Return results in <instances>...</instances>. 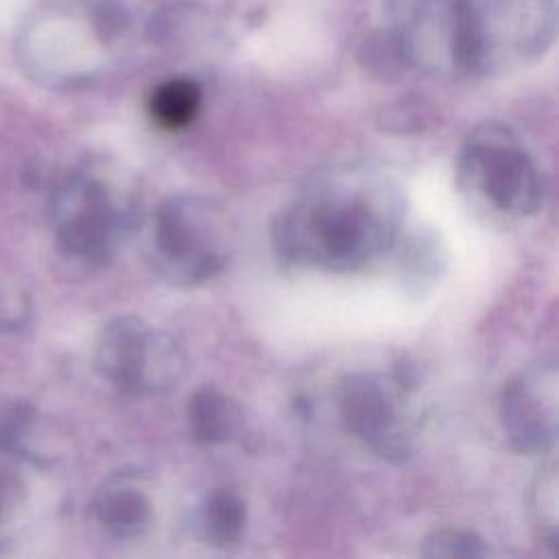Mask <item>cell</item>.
I'll return each mask as SVG.
<instances>
[{"mask_svg":"<svg viewBox=\"0 0 559 559\" xmlns=\"http://www.w3.org/2000/svg\"><path fill=\"white\" fill-rule=\"evenodd\" d=\"M552 0H424L421 37L437 74L487 76L544 55Z\"/></svg>","mask_w":559,"mask_h":559,"instance_id":"cell-2","label":"cell"},{"mask_svg":"<svg viewBox=\"0 0 559 559\" xmlns=\"http://www.w3.org/2000/svg\"><path fill=\"white\" fill-rule=\"evenodd\" d=\"M406 194L395 177L365 162L310 175L271 223L284 264L354 273L386 255L402 236Z\"/></svg>","mask_w":559,"mask_h":559,"instance_id":"cell-1","label":"cell"},{"mask_svg":"<svg viewBox=\"0 0 559 559\" xmlns=\"http://www.w3.org/2000/svg\"><path fill=\"white\" fill-rule=\"evenodd\" d=\"M456 173L465 190L509 216H531L544 203V177L507 124L474 127L459 151Z\"/></svg>","mask_w":559,"mask_h":559,"instance_id":"cell-6","label":"cell"},{"mask_svg":"<svg viewBox=\"0 0 559 559\" xmlns=\"http://www.w3.org/2000/svg\"><path fill=\"white\" fill-rule=\"evenodd\" d=\"M24 498V483L17 467L0 454V520L11 515Z\"/></svg>","mask_w":559,"mask_h":559,"instance_id":"cell-19","label":"cell"},{"mask_svg":"<svg viewBox=\"0 0 559 559\" xmlns=\"http://www.w3.org/2000/svg\"><path fill=\"white\" fill-rule=\"evenodd\" d=\"M557 463L555 459H548L537 469V476L533 480L531 489V511L533 520L539 528V537L544 544L559 552V496H557Z\"/></svg>","mask_w":559,"mask_h":559,"instance_id":"cell-14","label":"cell"},{"mask_svg":"<svg viewBox=\"0 0 559 559\" xmlns=\"http://www.w3.org/2000/svg\"><path fill=\"white\" fill-rule=\"evenodd\" d=\"M92 515L109 537L127 542L142 537L151 528L155 507L140 474L116 472L96 489Z\"/></svg>","mask_w":559,"mask_h":559,"instance_id":"cell-9","label":"cell"},{"mask_svg":"<svg viewBox=\"0 0 559 559\" xmlns=\"http://www.w3.org/2000/svg\"><path fill=\"white\" fill-rule=\"evenodd\" d=\"M491 550L487 542L469 528H454V526H443L430 531L424 542H421V555L430 559H478L487 557Z\"/></svg>","mask_w":559,"mask_h":559,"instance_id":"cell-15","label":"cell"},{"mask_svg":"<svg viewBox=\"0 0 559 559\" xmlns=\"http://www.w3.org/2000/svg\"><path fill=\"white\" fill-rule=\"evenodd\" d=\"M247 518V502L236 489L214 487L197 504L194 528L207 546L229 548L242 539Z\"/></svg>","mask_w":559,"mask_h":559,"instance_id":"cell-11","label":"cell"},{"mask_svg":"<svg viewBox=\"0 0 559 559\" xmlns=\"http://www.w3.org/2000/svg\"><path fill=\"white\" fill-rule=\"evenodd\" d=\"M400 249V275L404 286L413 295H424L439 282L448 266L445 245L432 229H417L404 240L397 238Z\"/></svg>","mask_w":559,"mask_h":559,"instance_id":"cell-12","label":"cell"},{"mask_svg":"<svg viewBox=\"0 0 559 559\" xmlns=\"http://www.w3.org/2000/svg\"><path fill=\"white\" fill-rule=\"evenodd\" d=\"M362 59L371 74H376L378 79H386V81L395 79L408 66L404 50L393 33H386L384 39H380V41H373V39L367 41Z\"/></svg>","mask_w":559,"mask_h":559,"instance_id":"cell-16","label":"cell"},{"mask_svg":"<svg viewBox=\"0 0 559 559\" xmlns=\"http://www.w3.org/2000/svg\"><path fill=\"white\" fill-rule=\"evenodd\" d=\"M50 221L57 245L68 258L107 264L142 221L140 186L114 162H90L57 183Z\"/></svg>","mask_w":559,"mask_h":559,"instance_id":"cell-3","label":"cell"},{"mask_svg":"<svg viewBox=\"0 0 559 559\" xmlns=\"http://www.w3.org/2000/svg\"><path fill=\"white\" fill-rule=\"evenodd\" d=\"M234 238V221L221 201L197 192L170 194L151 218L148 262L170 286H201L229 264Z\"/></svg>","mask_w":559,"mask_h":559,"instance_id":"cell-4","label":"cell"},{"mask_svg":"<svg viewBox=\"0 0 559 559\" xmlns=\"http://www.w3.org/2000/svg\"><path fill=\"white\" fill-rule=\"evenodd\" d=\"M380 124L391 133L413 135L432 124V111L421 103H397L382 111Z\"/></svg>","mask_w":559,"mask_h":559,"instance_id":"cell-17","label":"cell"},{"mask_svg":"<svg viewBox=\"0 0 559 559\" xmlns=\"http://www.w3.org/2000/svg\"><path fill=\"white\" fill-rule=\"evenodd\" d=\"M201 87L188 76H173L159 83L148 98V114L153 122L166 131L188 127L201 109Z\"/></svg>","mask_w":559,"mask_h":559,"instance_id":"cell-13","label":"cell"},{"mask_svg":"<svg viewBox=\"0 0 559 559\" xmlns=\"http://www.w3.org/2000/svg\"><path fill=\"white\" fill-rule=\"evenodd\" d=\"M559 373L555 358H539L509 380L500 395V426L511 450L548 454L557 441Z\"/></svg>","mask_w":559,"mask_h":559,"instance_id":"cell-8","label":"cell"},{"mask_svg":"<svg viewBox=\"0 0 559 559\" xmlns=\"http://www.w3.org/2000/svg\"><path fill=\"white\" fill-rule=\"evenodd\" d=\"M94 367L116 391L157 397L173 391L188 371L183 345L135 314H118L98 332Z\"/></svg>","mask_w":559,"mask_h":559,"instance_id":"cell-5","label":"cell"},{"mask_svg":"<svg viewBox=\"0 0 559 559\" xmlns=\"http://www.w3.org/2000/svg\"><path fill=\"white\" fill-rule=\"evenodd\" d=\"M190 437L201 445H221L236 439L245 424L240 404L216 386H199L186 404Z\"/></svg>","mask_w":559,"mask_h":559,"instance_id":"cell-10","label":"cell"},{"mask_svg":"<svg viewBox=\"0 0 559 559\" xmlns=\"http://www.w3.org/2000/svg\"><path fill=\"white\" fill-rule=\"evenodd\" d=\"M411 389L413 380L402 373L352 371L338 384V415L345 428L380 459L404 461L415 441Z\"/></svg>","mask_w":559,"mask_h":559,"instance_id":"cell-7","label":"cell"},{"mask_svg":"<svg viewBox=\"0 0 559 559\" xmlns=\"http://www.w3.org/2000/svg\"><path fill=\"white\" fill-rule=\"evenodd\" d=\"M28 317V304L24 295L13 297L11 290L0 286V330H11L24 325Z\"/></svg>","mask_w":559,"mask_h":559,"instance_id":"cell-20","label":"cell"},{"mask_svg":"<svg viewBox=\"0 0 559 559\" xmlns=\"http://www.w3.org/2000/svg\"><path fill=\"white\" fill-rule=\"evenodd\" d=\"M33 408L28 404H4L0 406V450L11 452L22 441V435L28 432L33 424Z\"/></svg>","mask_w":559,"mask_h":559,"instance_id":"cell-18","label":"cell"}]
</instances>
